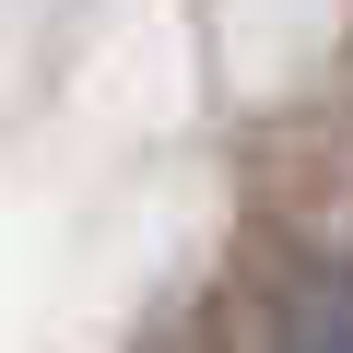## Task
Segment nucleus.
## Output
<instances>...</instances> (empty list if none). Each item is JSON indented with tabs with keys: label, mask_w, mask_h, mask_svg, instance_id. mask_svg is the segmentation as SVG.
<instances>
[{
	"label": "nucleus",
	"mask_w": 353,
	"mask_h": 353,
	"mask_svg": "<svg viewBox=\"0 0 353 353\" xmlns=\"http://www.w3.org/2000/svg\"><path fill=\"white\" fill-rule=\"evenodd\" d=\"M271 353H353V259H294L283 271Z\"/></svg>",
	"instance_id": "nucleus-1"
}]
</instances>
